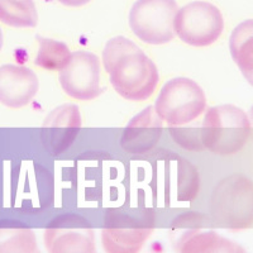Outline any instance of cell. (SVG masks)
Instances as JSON below:
<instances>
[{
    "label": "cell",
    "instance_id": "8fae6325",
    "mask_svg": "<svg viewBox=\"0 0 253 253\" xmlns=\"http://www.w3.org/2000/svg\"><path fill=\"white\" fill-rule=\"evenodd\" d=\"M40 90V80L31 69L19 65L0 66V103L19 109L28 105Z\"/></svg>",
    "mask_w": 253,
    "mask_h": 253
},
{
    "label": "cell",
    "instance_id": "7a4b0ae2",
    "mask_svg": "<svg viewBox=\"0 0 253 253\" xmlns=\"http://www.w3.org/2000/svg\"><path fill=\"white\" fill-rule=\"evenodd\" d=\"M250 135L248 115L232 104L209 108L200 128L204 148L220 156L238 153L247 144Z\"/></svg>",
    "mask_w": 253,
    "mask_h": 253
},
{
    "label": "cell",
    "instance_id": "8992f818",
    "mask_svg": "<svg viewBox=\"0 0 253 253\" xmlns=\"http://www.w3.org/2000/svg\"><path fill=\"white\" fill-rule=\"evenodd\" d=\"M155 228L151 213L110 211L101 230L104 250L109 253L138 252Z\"/></svg>",
    "mask_w": 253,
    "mask_h": 253
},
{
    "label": "cell",
    "instance_id": "44dd1931",
    "mask_svg": "<svg viewBox=\"0 0 253 253\" xmlns=\"http://www.w3.org/2000/svg\"><path fill=\"white\" fill-rule=\"evenodd\" d=\"M3 43H4V40H3V32L0 29V51L3 48Z\"/></svg>",
    "mask_w": 253,
    "mask_h": 253
},
{
    "label": "cell",
    "instance_id": "ac0fdd59",
    "mask_svg": "<svg viewBox=\"0 0 253 253\" xmlns=\"http://www.w3.org/2000/svg\"><path fill=\"white\" fill-rule=\"evenodd\" d=\"M177 172V199L180 202L193 200L199 191V173L187 160L178 161Z\"/></svg>",
    "mask_w": 253,
    "mask_h": 253
},
{
    "label": "cell",
    "instance_id": "277c9868",
    "mask_svg": "<svg viewBox=\"0 0 253 253\" xmlns=\"http://www.w3.org/2000/svg\"><path fill=\"white\" fill-rule=\"evenodd\" d=\"M153 109L167 124L182 126L205 112L207 98L198 83L187 78H176L165 84Z\"/></svg>",
    "mask_w": 253,
    "mask_h": 253
},
{
    "label": "cell",
    "instance_id": "d6986e66",
    "mask_svg": "<svg viewBox=\"0 0 253 253\" xmlns=\"http://www.w3.org/2000/svg\"><path fill=\"white\" fill-rule=\"evenodd\" d=\"M171 135L176 141L178 146L184 147L186 150L202 151L204 148L200 139V132H196L191 128H176L172 126L170 128Z\"/></svg>",
    "mask_w": 253,
    "mask_h": 253
},
{
    "label": "cell",
    "instance_id": "2e32d148",
    "mask_svg": "<svg viewBox=\"0 0 253 253\" xmlns=\"http://www.w3.org/2000/svg\"><path fill=\"white\" fill-rule=\"evenodd\" d=\"M0 22L14 28H33L38 13L33 0H0Z\"/></svg>",
    "mask_w": 253,
    "mask_h": 253
},
{
    "label": "cell",
    "instance_id": "9a60e30c",
    "mask_svg": "<svg viewBox=\"0 0 253 253\" xmlns=\"http://www.w3.org/2000/svg\"><path fill=\"white\" fill-rule=\"evenodd\" d=\"M37 238L33 229L22 224L0 225V253H36Z\"/></svg>",
    "mask_w": 253,
    "mask_h": 253
},
{
    "label": "cell",
    "instance_id": "ba28073f",
    "mask_svg": "<svg viewBox=\"0 0 253 253\" xmlns=\"http://www.w3.org/2000/svg\"><path fill=\"white\" fill-rule=\"evenodd\" d=\"M61 87L69 96L81 101L98 98L100 89V60L89 51L72 52L65 69L58 71Z\"/></svg>",
    "mask_w": 253,
    "mask_h": 253
},
{
    "label": "cell",
    "instance_id": "ffe728a7",
    "mask_svg": "<svg viewBox=\"0 0 253 253\" xmlns=\"http://www.w3.org/2000/svg\"><path fill=\"white\" fill-rule=\"evenodd\" d=\"M61 4L66 6H74V8H78V6H83L85 4L90 3L91 0H58Z\"/></svg>",
    "mask_w": 253,
    "mask_h": 253
},
{
    "label": "cell",
    "instance_id": "7c38bea8",
    "mask_svg": "<svg viewBox=\"0 0 253 253\" xmlns=\"http://www.w3.org/2000/svg\"><path fill=\"white\" fill-rule=\"evenodd\" d=\"M162 137V121L152 107L137 114L124 129L121 146L129 153H144L152 150Z\"/></svg>",
    "mask_w": 253,
    "mask_h": 253
},
{
    "label": "cell",
    "instance_id": "e0dca14e",
    "mask_svg": "<svg viewBox=\"0 0 253 253\" xmlns=\"http://www.w3.org/2000/svg\"><path fill=\"white\" fill-rule=\"evenodd\" d=\"M40 48L36 56L35 63L47 71H61L66 67L71 58L72 52L61 41L36 36Z\"/></svg>",
    "mask_w": 253,
    "mask_h": 253
},
{
    "label": "cell",
    "instance_id": "52a82bcc",
    "mask_svg": "<svg viewBox=\"0 0 253 253\" xmlns=\"http://www.w3.org/2000/svg\"><path fill=\"white\" fill-rule=\"evenodd\" d=\"M175 33L182 42L194 47L213 44L224 29L220 10L208 1H193L178 8L173 22Z\"/></svg>",
    "mask_w": 253,
    "mask_h": 253
},
{
    "label": "cell",
    "instance_id": "30bf717a",
    "mask_svg": "<svg viewBox=\"0 0 253 253\" xmlns=\"http://www.w3.org/2000/svg\"><path fill=\"white\" fill-rule=\"evenodd\" d=\"M83 126L80 110L75 104H63L55 108L42 124V139L49 153L67 150Z\"/></svg>",
    "mask_w": 253,
    "mask_h": 253
},
{
    "label": "cell",
    "instance_id": "9c48e42d",
    "mask_svg": "<svg viewBox=\"0 0 253 253\" xmlns=\"http://www.w3.org/2000/svg\"><path fill=\"white\" fill-rule=\"evenodd\" d=\"M44 245L52 253H94V229L81 215L65 214L44 230Z\"/></svg>",
    "mask_w": 253,
    "mask_h": 253
},
{
    "label": "cell",
    "instance_id": "6da1fadb",
    "mask_svg": "<svg viewBox=\"0 0 253 253\" xmlns=\"http://www.w3.org/2000/svg\"><path fill=\"white\" fill-rule=\"evenodd\" d=\"M103 63L112 86L126 100H147L160 81L155 62L123 36L108 41L103 51Z\"/></svg>",
    "mask_w": 253,
    "mask_h": 253
},
{
    "label": "cell",
    "instance_id": "5b68a950",
    "mask_svg": "<svg viewBox=\"0 0 253 253\" xmlns=\"http://www.w3.org/2000/svg\"><path fill=\"white\" fill-rule=\"evenodd\" d=\"M176 0H137L129 10V27L144 43L165 44L176 37Z\"/></svg>",
    "mask_w": 253,
    "mask_h": 253
},
{
    "label": "cell",
    "instance_id": "4fadbf2b",
    "mask_svg": "<svg viewBox=\"0 0 253 253\" xmlns=\"http://www.w3.org/2000/svg\"><path fill=\"white\" fill-rule=\"evenodd\" d=\"M232 58L238 65L243 76L250 84L253 81V20L239 23L232 32L229 40Z\"/></svg>",
    "mask_w": 253,
    "mask_h": 253
},
{
    "label": "cell",
    "instance_id": "5bb4252c",
    "mask_svg": "<svg viewBox=\"0 0 253 253\" xmlns=\"http://www.w3.org/2000/svg\"><path fill=\"white\" fill-rule=\"evenodd\" d=\"M178 250L182 253H246L241 246L215 232H196L184 239Z\"/></svg>",
    "mask_w": 253,
    "mask_h": 253
},
{
    "label": "cell",
    "instance_id": "3957f363",
    "mask_svg": "<svg viewBox=\"0 0 253 253\" xmlns=\"http://www.w3.org/2000/svg\"><path fill=\"white\" fill-rule=\"evenodd\" d=\"M210 211L220 227L232 230L253 225V185L247 176L230 175L214 189Z\"/></svg>",
    "mask_w": 253,
    "mask_h": 253
}]
</instances>
